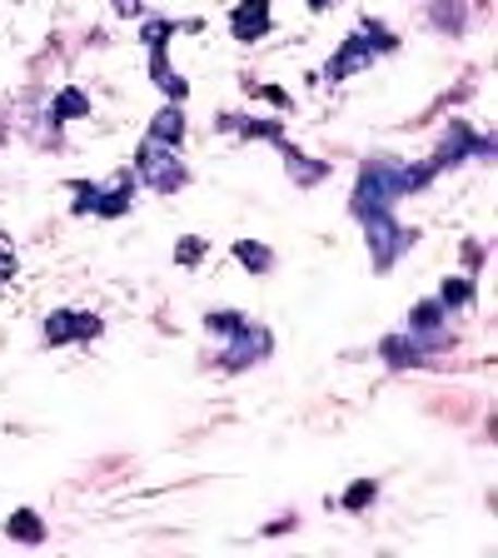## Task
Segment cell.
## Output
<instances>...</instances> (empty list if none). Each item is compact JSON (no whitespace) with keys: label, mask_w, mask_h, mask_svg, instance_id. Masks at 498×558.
<instances>
[{"label":"cell","mask_w":498,"mask_h":558,"mask_svg":"<svg viewBox=\"0 0 498 558\" xmlns=\"http://www.w3.org/2000/svg\"><path fill=\"white\" fill-rule=\"evenodd\" d=\"M394 46H399L394 31H384L379 21H364L354 35H344V40H339V50L329 56V65H325V81H329V85L349 81V75H360V70H369L374 60L384 56V50H394Z\"/></svg>","instance_id":"1"},{"label":"cell","mask_w":498,"mask_h":558,"mask_svg":"<svg viewBox=\"0 0 498 558\" xmlns=\"http://www.w3.org/2000/svg\"><path fill=\"white\" fill-rule=\"evenodd\" d=\"M135 174L155 195H174V190H185V180H190V170L180 165V150L160 145V140H150V135L139 140V150H135Z\"/></svg>","instance_id":"2"},{"label":"cell","mask_w":498,"mask_h":558,"mask_svg":"<svg viewBox=\"0 0 498 558\" xmlns=\"http://www.w3.org/2000/svg\"><path fill=\"white\" fill-rule=\"evenodd\" d=\"M404 195V180H399L394 160H369L360 170V185H354V215H374V209H394V199Z\"/></svg>","instance_id":"3"},{"label":"cell","mask_w":498,"mask_h":558,"mask_svg":"<svg viewBox=\"0 0 498 558\" xmlns=\"http://www.w3.org/2000/svg\"><path fill=\"white\" fill-rule=\"evenodd\" d=\"M364 234H369L374 269H389L409 244H414V230H404V225L394 220V209H374V215H364Z\"/></svg>","instance_id":"4"},{"label":"cell","mask_w":498,"mask_h":558,"mask_svg":"<svg viewBox=\"0 0 498 558\" xmlns=\"http://www.w3.org/2000/svg\"><path fill=\"white\" fill-rule=\"evenodd\" d=\"M269 31H275V5H269V0H234L230 35L240 46H255V40H265Z\"/></svg>","instance_id":"5"},{"label":"cell","mask_w":498,"mask_h":558,"mask_svg":"<svg viewBox=\"0 0 498 558\" xmlns=\"http://www.w3.org/2000/svg\"><path fill=\"white\" fill-rule=\"evenodd\" d=\"M269 329H259V325H244V329H234L230 335V344H224V369L230 374H240V369H250V364H259V360H269Z\"/></svg>","instance_id":"6"},{"label":"cell","mask_w":498,"mask_h":558,"mask_svg":"<svg viewBox=\"0 0 498 558\" xmlns=\"http://www.w3.org/2000/svg\"><path fill=\"white\" fill-rule=\"evenodd\" d=\"M100 319H95L90 310H56L46 319V339L50 344H81V339H95L100 335Z\"/></svg>","instance_id":"7"},{"label":"cell","mask_w":498,"mask_h":558,"mask_svg":"<svg viewBox=\"0 0 498 558\" xmlns=\"http://www.w3.org/2000/svg\"><path fill=\"white\" fill-rule=\"evenodd\" d=\"M444 319H449V310H444L439 300H424V304H414V310H409V335H414L424 349H439V344H449Z\"/></svg>","instance_id":"8"},{"label":"cell","mask_w":498,"mask_h":558,"mask_svg":"<svg viewBox=\"0 0 498 558\" xmlns=\"http://www.w3.org/2000/svg\"><path fill=\"white\" fill-rule=\"evenodd\" d=\"M145 135L150 140H160V145H174V150H180V145H185V105H160V110H155L150 116V130H145Z\"/></svg>","instance_id":"9"},{"label":"cell","mask_w":498,"mask_h":558,"mask_svg":"<svg viewBox=\"0 0 498 558\" xmlns=\"http://www.w3.org/2000/svg\"><path fill=\"white\" fill-rule=\"evenodd\" d=\"M150 81L165 90V100H174V105H185V95H190V81L180 75V70L170 65V56L165 50H150Z\"/></svg>","instance_id":"10"},{"label":"cell","mask_w":498,"mask_h":558,"mask_svg":"<svg viewBox=\"0 0 498 558\" xmlns=\"http://www.w3.org/2000/svg\"><path fill=\"white\" fill-rule=\"evenodd\" d=\"M5 534L15 538V544H46V523H40V513L35 509H15L11 519H5Z\"/></svg>","instance_id":"11"},{"label":"cell","mask_w":498,"mask_h":558,"mask_svg":"<svg viewBox=\"0 0 498 558\" xmlns=\"http://www.w3.org/2000/svg\"><path fill=\"white\" fill-rule=\"evenodd\" d=\"M85 116H90V95L75 90V85H65V90L50 100V120H56V125L60 120H85Z\"/></svg>","instance_id":"12"},{"label":"cell","mask_w":498,"mask_h":558,"mask_svg":"<svg viewBox=\"0 0 498 558\" xmlns=\"http://www.w3.org/2000/svg\"><path fill=\"white\" fill-rule=\"evenodd\" d=\"M379 354H384V360H389V364H394V369H409V364H418V360H424V344H418V339L414 335H394V339H384V344H379Z\"/></svg>","instance_id":"13"},{"label":"cell","mask_w":498,"mask_h":558,"mask_svg":"<svg viewBox=\"0 0 498 558\" xmlns=\"http://www.w3.org/2000/svg\"><path fill=\"white\" fill-rule=\"evenodd\" d=\"M234 259H240L250 275H269V269H275V250L255 244V240H234Z\"/></svg>","instance_id":"14"},{"label":"cell","mask_w":498,"mask_h":558,"mask_svg":"<svg viewBox=\"0 0 498 558\" xmlns=\"http://www.w3.org/2000/svg\"><path fill=\"white\" fill-rule=\"evenodd\" d=\"M284 160H290V180L294 185H319L329 174V165H314L309 155H300V150H284Z\"/></svg>","instance_id":"15"},{"label":"cell","mask_w":498,"mask_h":558,"mask_svg":"<svg viewBox=\"0 0 498 558\" xmlns=\"http://www.w3.org/2000/svg\"><path fill=\"white\" fill-rule=\"evenodd\" d=\"M469 300H474V284H469L464 275H449L439 284V304H444V310H464Z\"/></svg>","instance_id":"16"},{"label":"cell","mask_w":498,"mask_h":558,"mask_svg":"<svg viewBox=\"0 0 498 558\" xmlns=\"http://www.w3.org/2000/svg\"><path fill=\"white\" fill-rule=\"evenodd\" d=\"M244 325H250V319H244L240 310H209L205 314V329L209 335H220V339H230L234 329H244Z\"/></svg>","instance_id":"17"},{"label":"cell","mask_w":498,"mask_h":558,"mask_svg":"<svg viewBox=\"0 0 498 558\" xmlns=\"http://www.w3.org/2000/svg\"><path fill=\"white\" fill-rule=\"evenodd\" d=\"M379 499V484H374V478H360V484L349 488L344 499H339V509H349V513H360V509H369V504Z\"/></svg>","instance_id":"18"},{"label":"cell","mask_w":498,"mask_h":558,"mask_svg":"<svg viewBox=\"0 0 498 558\" xmlns=\"http://www.w3.org/2000/svg\"><path fill=\"white\" fill-rule=\"evenodd\" d=\"M170 35H174V21H145L139 25V40L150 50H170Z\"/></svg>","instance_id":"19"},{"label":"cell","mask_w":498,"mask_h":558,"mask_svg":"<svg viewBox=\"0 0 498 558\" xmlns=\"http://www.w3.org/2000/svg\"><path fill=\"white\" fill-rule=\"evenodd\" d=\"M199 259H205V240H199V234H185V240L174 244V265L180 269H195Z\"/></svg>","instance_id":"20"},{"label":"cell","mask_w":498,"mask_h":558,"mask_svg":"<svg viewBox=\"0 0 498 558\" xmlns=\"http://www.w3.org/2000/svg\"><path fill=\"white\" fill-rule=\"evenodd\" d=\"M250 95H259V100L279 105V110H290V95H284V90H275V85H250Z\"/></svg>","instance_id":"21"},{"label":"cell","mask_w":498,"mask_h":558,"mask_svg":"<svg viewBox=\"0 0 498 558\" xmlns=\"http://www.w3.org/2000/svg\"><path fill=\"white\" fill-rule=\"evenodd\" d=\"M139 11H145V5H139V0H116V15H125V21H135Z\"/></svg>","instance_id":"22"},{"label":"cell","mask_w":498,"mask_h":558,"mask_svg":"<svg viewBox=\"0 0 498 558\" xmlns=\"http://www.w3.org/2000/svg\"><path fill=\"white\" fill-rule=\"evenodd\" d=\"M11 275H15V255L0 244V279H11Z\"/></svg>","instance_id":"23"},{"label":"cell","mask_w":498,"mask_h":558,"mask_svg":"<svg viewBox=\"0 0 498 558\" xmlns=\"http://www.w3.org/2000/svg\"><path fill=\"white\" fill-rule=\"evenodd\" d=\"M304 5H309V11L319 15V11H329V5H335V0H304Z\"/></svg>","instance_id":"24"}]
</instances>
